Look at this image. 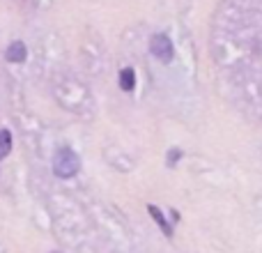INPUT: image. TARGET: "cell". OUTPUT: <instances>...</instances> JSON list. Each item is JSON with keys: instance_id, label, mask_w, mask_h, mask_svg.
Listing matches in <instances>:
<instances>
[{"instance_id": "obj_1", "label": "cell", "mask_w": 262, "mask_h": 253, "mask_svg": "<svg viewBox=\"0 0 262 253\" xmlns=\"http://www.w3.org/2000/svg\"><path fill=\"white\" fill-rule=\"evenodd\" d=\"M78 168H81V161H78L76 152L69 147H62L58 150V154H55V163H53V171L58 177H62V180H69V177H74L78 173Z\"/></svg>"}, {"instance_id": "obj_2", "label": "cell", "mask_w": 262, "mask_h": 253, "mask_svg": "<svg viewBox=\"0 0 262 253\" xmlns=\"http://www.w3.org/2000/svg\"><path fill=\"white\" fill-rule=\"evenodd\" d=\"M149 51H152L154 58H159L161 62H170L172 60V41L168 39V35L159 32L149 39Z\"/></svg>"}, {"instance_id": "obj_3", "label": "cell", "mask_w": 262, "mask_h": 253, "mask_svg": "<svg viewBox=\"0 0 262 253\" xmlns=\"http://www.w3.org/2000/svg\"><path fill=\"white\" fill-rule=\"evenodd\" d=\"M26 55H28L26 44H23V41H14V44H9L5 58H7L9 62H23V60H26Z\"/></svg>"}, {"instance_id": "obj_4", "label": "cell", "mask_w": 262, "mask_h": 253, "mask_svg": "<svg viewBox=\"0 0 262 253\" xmlns=\"http://www.w3.org/2000/svg\"><path fill=\"white\" fill-rule=\"evenodd\" d=\"M147 212H149V217H152L154 221L159 223V228H161V230H163V235H166V237H170V235H172V228H170V223L166 221V217H163V212H161V209H159L157 205H149V207H147Z\"/></svg>"}, {"instance_id": "obj_5", "label": "cell", "mask_w": 262, "mask_h": 253, "mask_svg": "<svg viewBox=\"0 0 262 253\" xmlns=\"http://www.w3.org/2000/svg\"><path fill=\"white\" fill-rule=\"evenodd\" d=\"M134 86H136V74H134V69H122L120 72V88H122L124 92H131L134 90Z\"/></svg>"}, {"instance_id": "obj_6", "label": "cell", "mask_w": 262, "mask_h": 253, "mask_svg": "<svg viewBox=\"0 0 262 253\" xmlns=\"http://www.w3.org/2000/svg\"><path fill=\"white\" fill-rule=\"evenodd\" d=\"M12 152V134L7 129H0V159H5Z\"/></svg>"}, {"instance_id": "obj_7", "label": "cell", "mask_w": 262, "mask_h": 253, "mask_svg": "<svg viewBox=\"0 0 262 253\" xmlns=\"http://www.w3.org/2000/svg\"><path fill=\"white\" fill-rule=\"evenodd\" d=\"M177 157H180V152H177V150H172V152H170V166L177 161Z\"/></svg>"}]
</instances>
